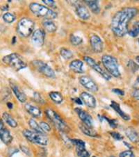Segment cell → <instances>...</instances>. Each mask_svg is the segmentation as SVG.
<instances>
[{
	"mask_svg": "<svg viewBox=\"0 0 139 157\" xmlns=\"http://www.w3.org/2000/svg\"><path fill=\"white\" fill-rule=\"evenodd\" d=\"M73 100L75 101V103H77L78 104H83V101H82V99H81V98H75V99H73Z\"/></svg>",
	"mask_w": 139,
	"mask_h": 157,
	"instance_id": "7bdbcfd3",
	"label": "cell"
},
{
	"mask_svg": "<svg viewBox=\"0 0 139 157\" xmlns=\"http://www.w3.org/2000/svg\"><path fill=\"white\" fill-rule=\"evenodd\" d=\"M40 126L42 128V129L44 131V133L49 132L51 131V127L49 126V124L45 122H41Z\"/></svg>",
	"mask_w": 139,
	"mask_h": 157,
	"instance_id": "836d02e7",
	"label": "cell"
},
{
	"mask_svg": "<svg viewBox=\"0 0 139 157\" xmlns=\"http://www.w3.org/2000/svg\"><path fill=\"white\" fill-rule=\"evenodd\" d=\"M29 127L31 128V129L33 130V132L42 133V134H44L45 133L44 132V131L42 129V128L40 126V124H38L34 119H30L29 121Z\"/></svg>",
	"mask_w": 139,
	"mask_h": 157,
	"instance_id": "4316f807",
	"label": "cell"
},
{
	"mask_svg": "<svg viewBox=\"0 0 139 157\" xmlns=\"http://www.w3.org/2000/svg\"><path fill=\"white\" fill-rule=\"evenodd\" d=\"M102 62L104 68L111 76L114 77H120L118 61L116 58L111 55H103L102 57Z\"/></svg>",
	"mask_w": 139,
	"mask_h": 157,
	"instance_id": "3957f363",
	"label": "cell"
},
{
	"mask_svg": "<svg viewBox=\"0 0 139 157\" xmlns=\"http://www.w3.org/2000/svg\"><path fill=\"white\" fill-rule=\"evenodd\" d=\"M33 98H34V100H35V101H36V102H37V103L43 104H44V102H45V101L44 100L43 98L41 97V95L39 93H34Z\"/></svg>",
	"mask_w": 139,
	"mask_h": 157,
	"instance_id": "d590c367",
	"label": "cell"
},
{
	"mask_svg": "<svg viewBox=\"0 0 139 157\" xmlns=\"http://www.w3.org/2000/svg\"><path fill=\"white\" fill-rule=\"evenodd\" d=\"M103 118L104 120H106L107 122H109V124H110V126H111V127L113 128H115L118 127V122L115 120H114V119H109L108 118V117H103Z\"/></svg>",
	"mask_w": 139,
	"mask_h": 157,
	"instance_id": "8d00e7d4",
	"label": "cell"
},
{
	"mask_svg": "<svg viewBox=\"0 0 139 157\" xmlns=\"http://www.w3.org/2000/svg\"><path fill=\"white\" fill-rule=\"evenodd\" d=\"M32 65L39 72H41L45 77L48 78H54L56 77L53 69L46 63L36 60V61H33L32 62Z\"/></svg>",
	"mask_w": 139,
	"mask_h": 157,
	"instance_id": "ba28073f",
	"label": "cell"
},
{
	"mask_svg": "<svg viewBox=\"0 0 139 157\" xmlns=\"http://www.w3.org/2000/svg\"><path fill=\"white\" fill-rule=\"evenodd\" d=\"M80 98L82 99L83 104H86L89 108L94 109L96 107V99L90 93L83 92L81 93Z\"/></svg>",
	"mask_w": 139,
	"mask_h": 157,
	"instance_id": "9a60e30c",
	"label": "cell"
},
{
	"mask_svg": "<svg viewBox=\"0 0 139 157\" xmlns=\"http://www.w3.org/2000/svg\"><path fill=\"white\" fill-rule=\"evenodd\" d=\"M132 96L136 100H139V88H136L132 91Z\"/></svg>",
	"mask_w": 139,
	"mask_h": 157,
	"instance_id": "f35d334b",
	"label": "cell"
},
{
	"mask_svg": "<svg viewBox=\"0 0 139 157\" xmlns=\"http://www.w3.org/2000/svg\"><path fill=\"white\" fill-rule=\"evenodd\" d=\"M75 110L76 113H77L79 117L82 120L83 124H84L89 127L93 128V117L87 111L80 108H76Z\"/></svg>",
	"mask_w": 139,
	"mask_h": 157,
	"instance_id": "4fadbf2b",
	"label": "cell"
},
{
	"mask_svg": "<svg viewBox=\"0 0 139 157\" xmlns=\"http://www.w3.org/2000/svg\"><path fill=\"white\" fill-rule=\"evenodd\" d=\"M128 34H129L131 37L135 38L138 36L139 34V21L136 22L133 25L132 28L130 29L128 31Z\"/></svg>",
	"mask_w": 139,
	"mask_h": 157,
	"instance_id": "f1b7e54d",
	"label": "cell"
},
{
	"mask_svg": "<svg viewBox=\"0 0 139 157\" xmlns=\"http://www.w3.org/2000/svg\"><path fill=\"white\" fill-rule=\"evenodd\" d=\"M79 129L81 131H82V132L83 133H84L85 135L88 136H91V137L98 136V133H97L95 130L93 129V128L86 126V125H85L84 124H80Z\"/></svg>",
	"mask_w": 139,
	"mask_h": 157,
	"instance_id": "603a6c76",
	"label": "cell"
},
{
	"mask_svg": "<svg viewBox=\"0 0 139 157\" xmlns=\"http://www.w3.org/2000/svg\"><path fill=\"white\" fill-rule=\"evenodd\" d=\"M21 149H22V150L24 151L25 153H26L27 154H30L29 149L27 148L26 147H25V146H21Z\"/></svg>",
	"mask_w": 139,
	"mask_h": 157,
	"instance_id": "b9f144b4",
	"label": "cell"
},
{
	"mask_svg": "<svg viewBox=\"0 0 139 157\" xmlns=\"http://www.w3.org/2000/svg\"><path fill=\"white\" fill-rule=\"evenodd\" d=\"M45 38V31L43 29H38L33 31L31 35V43L36 47L41 48L43 45Z\"/></svg>",
	"mask_w": 139,
	"mask_h": 157,
	"instance_id": "30bf717a",
	"label": "cell"
},
{
	"mask_svg": "<svg viewBox=\"0 0 139 157\" xmlns=\"http://www.w3.org/2000/svg\"><path fill=\"white\" fill-rule=\"evenodd\" d=\"M137 82L138 83H139V77H138V78H137Z\"/></svg>",
	"mask_w": 139,
	"mask_h": 157,
	"instance_id": "c3c4849f",
	"label": "cell"
},
{
	"mask_svg": "<svg viewBox=\"0 0 139 157\" xmlns=\"http://www.w3.org/2000/svg\"><path fill=\"white\" fill-rule=\"evenodd\" d=\"M13 104L11 103V102H8L7 103V106L9 107V109H13Z\"/></svg>",
	"mask_w": 139,
	"mask_h": 157,
	"instance_id": "f6af8a7d",
	"label": "cell"
},
{
	"mask_svg": "<svg viewBox=\"0 0 139 157\" xmlns=\"http://www.w3.org/2000/svg\"><path fill=\"white\" fill-rule=\"evenodd\" d=\"M0 138L2 142L6 145H9L13 141L12 135L10 134L9 129L4 127L3 120H1V124H0Z\"/></svg>",
	"mask_w": 139,
	"mask_h": 157,
	"instance_id": "5bb4252c",
	"label": "cell"
},
{
	"mask_svg": "<svg viewBox=\"0 0 139 157\" xmlns=\"http://www.w3.org/2000/svg\"><path fill=\"white\" fill-rule=\"evenodd\" d=\"M49 98L52 99V100L56 104H61L64 101V97L62 94L56 91H52L49 93Z\"/></svg>",
	"mask_w": 139,
	"mask_h": 157,
	"instance_id": "484cf974",
	"label": "cell"
},
{
	"mask_svg": "<svg viewBox=\"0 0 139 157\" xmlns=\"http://www.w3.org/2000/svg\"><path fill=\"white\" fill-rule=\"evenodd\" d=\"M138 12V9L134 7H126L118 11L113 17L111 23V28L114 35L117 37H123L128 33V24Z\"/></svg>",
	"mask_w": 139,
	"mask_h": 157,
	"instance_id": "6da1fadb",
	"label": "cell"
},
{
	"mask_svg": "<svg viewBox=\"0 0 139 157\" xmlns=\"http://www.w3.org/2000/svg\"><path fill=\"white\" fill-rule=\"evenodd\" d=\"M90 43L93 50L96 53H101L104 49V43L100 37L96 34H92L90 38Z\"/></svg>",
	"mask_w": 139,
	"mask_h": 157,
	"instance_id": "7c38bea8",
	"label": "cell"
},
{
	"mask_svg": "<svg viewBox=\"0 0 139 157\" xmlns=\"http://www.w3.org/2000/svg\"><path fill=\"white\" fill-rule=\"evenodd\" d=\"M111 107H112V109H114V111L116 112V113L118 114L119 116L121 117L124 120L128 121V120H130V116L122 111L121 108H120L119 104H118L117 102H115V101H112L111 104Z\"/></svg>",
	"mask_w": 139,
	"mask_h": 157,
	"instance_id": "ffe728a7",
	"label": "cell"
},
{
	"mask_svg": "<svg viewBox=\"0 0 139 157\" xmlns=\"http://www.w3.org/2000/svg\"><path fill=\"white\" fill-rule=\"evenodd\" d=\"M126 136L133 143H137L139 141V135L137 132L132 127H128L125 131Z\"/></svg>",
	"mask_w": 139,
	"mask_h": 157,
	"instance_id": "7402d4cb",
	"label": "cell"
},
{
	"mask_svg": "<svg viewBox=\"0 0 139 157\" xmlns=\"http://www.w3.org/2000/svg\"><path fill=\"white\" fill-rule=\"evenodd\" d=\"M70 41L74 46H78L83 43V39L79 36L71 35L70 37Z\"/></svg>",
	"mask_w": 139,
	"mask_h": 157,
	"instance_id": "1f68e13d",
	"label": "cell"
},
{
	"mask_svg": "<svg viewBox=\"0 0 139 157\" xmlns=\"http://www.w3.org/2000/svg\"><path fill=\"white\" fill-rule=\"evenodd\" d=\"M25 109L31 116L33 117H39L41 116V110L38 108V106H34L31 104H25Z\"/></svg>",
	"mask_w": 139,
	"mask_h": 157,
	"instance_id": "ac0fdd59",
	"label": "cell"
},
{
	"mask_svg": "<svg viewBox=\"0 0 139 157\" xmlns=\"http://www.w3.org/2000/svg\"><path fill=\"white\" fill-rule=\"evenodd\" d=\"M22 133L24 136L31 143L42 146H46L48 144V139L44 134L28 129H25Z\"/></svg>",
	"mask_w": 139,
	"mask_h": 157,
	"instance_id": "52a82bcc",
	"label": "cell"
},
{
	"mask_svg": "<svg viewBox=\"0 0 139 157\" xmlns=\"http://www.w3.org/2000/svg\"><path fill=\"white\" fill-rule=\"evenodd\" d=\"M42 24H43L44 29L49 33H54L57 29V26L53 20L44 19L43 20Z\"/></svg>",
	"mask_w": 139,
	"mask_h": 157,
	"instance_id": "d6986e66",
	"label": "cell"
},
{
	"mask_svg": "<svg viewBox=\"0 0 139 157\" xmlns=\"http://www.w3.org/2000/svg\"><path fill=\"white\" fill-rule=\"evenodd\" d=\"M29 9L34 15L38 17H44L45 19L54 20L57 17V14L53 10L49 9L44 5L38 3H31L29 5Z\"/></svg>",
	"mask_w": 139,
	"mask_h": 157,
	"instance_id": "7a4b0ae2",
	"label": "cell"
},
{
	"mask_svg": "<svg viewBox=\"0 0 139 157\" xmlns=\"http://www.w3.org/2000/svg\"><path fill=\"white\" fill-rule=\"evenodd\" d=\"M112 91L114 92V93L117 94V95H120V96H124L125 95V92L124 90H121V89H119V88H114L112 89Z\"/></svg>",
	"mask_w": 139,
	"mask_h": 157,
	"instance_id": "ab89813d",
	"label": "cell"
},
{
	"mask_svg": "<svg viewBox=\"0 0 139 157\" xmlns=\"http://www.w3.org/2000/svg\"><path fill=\"white\" fill-rule=\"evenodd\" d=\"M2 120H3L7 124H9L10 127H11L13 128H15L17 127V122H16V120L10 116L9 113H7V112H4L3 115H2Z\"/></svg>",
	"mask_w": 139,
	"mask_h": 157,
	"instance_id": "cb8c5ba5",
	"label": "cell"
},
{
	"mask_svg": "<svg viewBox=\"0 0 139 157\" xmlns=\"http://www.w3.org/2000/svg\"><path fill=\"white\" fill-rule=\"evenodd\" d=\"M119 157H135V154H133L132 151L131 150H126L122 151L119 154Z\"/></svg>",
	"mask_w": 139,
	"mask_h": 157,
	"instance_id": "e575fe53",
	"label": "cell"
},
{
	"mask_svg": "<svg viewBox=\"0 0 139 157\" xmlns=\"http://www.w3.org/2000/svg\"><path fill=\"white\" fill-rule=\"evenodd\" d=\"M127 66L129 67L130 70L133 72L138 71V70H139V65L137 63H136L135 62L132 61V60H129V62H128Z\"/></svg>",
	"mask_w": 139,
	"mask_h": 157,
	"instance_id": "d6a6232c",
	"label": "cell"
},
{
	"mask_svg": "<svg viewBox=\"0 0 139 157\" xmlns=\"http://www.w3.org/2000/svg\"><path fill=\"white\" fill-rule=\"evenodd\" d=\"M10 87L13 90V92L14 93L15 95L16 96L17 99L19 100L21 103H24L27 100V95H25V93L23 92V90H21V88L18 86L16 83L10 82Z\"/></svg>",
	"mask_w": 139,
	"mask_h": 157,
	"instance_id": "2e32d148",
	"label": "cell"
},
{
	"mask_svg": "<svg viewBox=\"0 0 139 157\" xmlns=\"http://www.w3.org/2000/svg\"><path fill=\"white\" fill-rule=\"evenodd\" d=\"M60 54L62 56L63 58L65 59H70L72 58L73 54L72 51H70V49H66V48H61V50H60Z\"/></svg>",
	"mask_w": 139,
	"mask_h": 157,
	"instance_id": "4dcf8cb0",
	"label": "cell"
},
{
	"mask_svg": "<svg viewBox=\"0 0 139 157\" xmlns=\"http://www.w3.org/2000/svg\"><path fill=\"white\" fill-rule=\"evenodd\" d=\"M2 61L16 71H19L27 67V63L23 59V57L17 53H12L4 56Z\"/></svg>",
	"mask_w": 139,
	"mask_h": 157,
	"instance_id": "277c9868",
	"label": "cell"
},
{
	"mask_svg": "<svg viewBox=\"0 0 139 157\" xmlns=\"http://www.w3.org/2000/svg\"><path fill=\"white\" fill-rule=\"evenodd\" d=\"M76 152L78 157H89L91 154L86 150V145L76 146Z\"/></svg>",
	"mask_w": 139,
	"mask_h": 157,
	"instance_id": "83f0119b",
	"label": "cell"
},
{
	"mask_svg": "<svg viewBox=\"0 0 139 157\" xmlns=\"http://www.w3.org/2000/svg\"><path fill=\"white\" fill-rule=\"evenodd\" d=\"M2 18H3V20L6 23H12L14 22V21L16 19V17H15V15L12 13H5L3 15V16H2Z\"/></svg>",
	"mask_w": 139,
	"mask_h": 157,
	"instance_id": "f546056e",
	"label": "cell"
},
{
	"mask_svg": "<svg viewBox=\"0 0 139 157\" xmlns=\"http://www.w3.org/2000/svg\"><path fill=\"white\" fill-rule=\"evenodd\" d=\"M79 83L83 87L87 90L92 91V92H97L98 91V86L94 82L93 79L88 76H82L79 78Z\"/></svg>",
	"mask_w": 139,
	"mask_h": 157,
	"instance_id": "8fae6325",
	"label": "cell"
},
{
	"mask_svg": "<svg viewBox=\"0 0 139 157\" xmlns=\"http://www.w3.org/2000/svg\"><path fill=\"white\" fill-rule=\"evenodd\" d=\"M45 114L48 116L49 120L53 123L54 126L56 127L60 132L63 133H68L70 131V127L65 123L61 117L55 112L54 110L51 109H48L45 110Z\"/></svg>",
	"mask_w": 139,
	"mask_h": 157,
	"instance_id": "5b68a950",
	"label": "cell"
},
{
	"mask_svg": "<svg viewBox=\"0 0 139 157\" xmlns=\"http://www.w3.org/2000/svg\"><path fill=\"white\" fill-rule=\"evenodd\" d=\"M93 157H95V156H93Z\"/></svg>",
	"mask_w": 139,
	"mask_h": 157,
	"instance_id": "f907efd6",
	"label": "cell"
},
{
	"mask_svg": "<svg viewBox=\"0 0 139 157\" xmlns=\"http://www.w3.org/2000/svg\"><path fill=\"white\" fill-rule=\"evenodd\" d=\"M34 27H35V23L29 17H23L17 23V31L20 36L27 38L33 33Z\"/></svg>",
	"mask_w": 139,
	"mask_h": 157,
	"instance_id": "8992f818",
	"label": "cell"
},
{
	"mask_svg": "<svg viewBox=\"0 0 139 157\" xmlns=\"http://www.w3.org/2000/svg\"><path fill=\"white\" fill-rule=\"evenodd\" d=\"M43 2L49 7L51 8L55 7V2L53 1V0H43Z\"/></svg>",
	"mask_w": 139,
	"mask_h": 157,
	"instance_id": "60d3db41",
	"label": "cell"
},
{
	"mask_svg": "<svg viewBox=\"0 0 139 157\" xmlns=\"http://www.w3.org/2000/svg\"><path fill=\"white\" fill-rule=\"evenodd\" d=\"M110 135H111V136L116 140H121L123 139V136L118 132H110Z\"/></svg>",
	"mask_w": 139,
	"mask_h": 157,
	"instance_id": "74e56055",
	"label": "cell"
},
{
	"mask_svg": "<svg viewBox=\"0 0 139 157\" xmlns=\"http://www.w3.org/2000/svg\"><path fill=\"white\" fill-rule=\"evenodd\" d=\"M136 61H137L139 63V56H136Z\"/></svg>",
	"mask_w": 139,
	"mask_h": 157,
	"instance_id": "bcb514c9",
	"label": "cell"
},
{
	"mask_svg": "<svg viewBox=\"0 0 139 157\" xmlns=\"http://www.w3.org/2000/svg\"><path fill=\"white\" fill-rule=\"evenodd\" d=\"M83 59H84L85 61L87 63L89 66L91 67L94 70H95L97 72H98L104 79H106V81H109L111 79V75H110L106 70L102 68L100 65H99L93 59H92L90 56H84Z\"/></svg>",
	"mask_w": 139,
	"mask_h": 157,
	"instance_id": "9c48e42d",
	"label": "cell"
},
{
	"mask_svg": "<svg viewBox=\"0 0 139 157\" xmlns=\"http://www.w3.org/2000/svg\"><path fill=\"white\" fill-rule=\"evenodd\" d=\"M83 63L82 61L80 60H74L70 63V69L75 73H83Z\"/></svg>",
	"mask_w": 139,
	"mask_h": 157,
	"instance_id": "44dd1931",
	"label": "cell"
},
{
	"mask_svg": "<svg viewBox=\"0 0 139 157\" xmlns=\"http://www.w3.org/2000/svg\"><path fill=\"white\" fill-rule=\"evenodd\" d=\"M15 37H14V41H13V43H15Z\"/></svg>",
	"mask_w": 139,
	"mask_h": 157,
	"instance_id": "7dc6e473",
	"label": "cell"
},
{
	"mask_svg": "<svg viewBox=\"0 0 139 157\" xmlns=\"http://www.w3.org/2000/svg\"><path fill=\"white\" fill-rule=\"evenodd\" d=\"M138 44H139V39H138Z\"/></svg>",
	"mask_w": 139,
	"mask_h": 157,
	"instance_id": "681fc988",
	"label": "cell"
},
{
	"mask_svg": "<svg viewBox=\"0 0 139 157\" xmlns=\"http://www.w3.org/2000/svg\"><path fill=\"white\" fill-rule=\"evenodd\" d=\"M85 3L88 5L89 9L94 13L98 14L100 12V7L99 5L98 1H94V0H90V1H84Z\"/></svg>",
	"mask_w": 139,
	"mask_h": 157,
	"instance_id": "d4e9b609",
	"label": "cell"
},
{
	"mask_svg": "<svg viewBox=\"0 0 139 157\" xmlns=\"http://www.w3.org/2000/svg\"><path fill=\"white\" fill-rule=\"evenodd\" d=\"M76 13L82 20H87L91 17V13L88 9L82 4H79L76 7Z\"/></svg>",
	"mask_w": 139,
	"mask_h": 157,
	"instance_id": "e0dca14e",
	"label": "cell"
},
{
	"mask_svg": "<svg viewBox=\"0 0 139 157\" xmlns=\"http://www.w3.org/2000/svg\"><path fill=\"white\" fill-rule=\"evenodd\" d=\"M8 9H9V6L8 5H4V6H2V10H7Z\"/></svg>",
	"mask_w": 139,
	"mask_h": 157,
	"instance_id": "ee69618b",
	"label": "cell"
}]
</instances>
